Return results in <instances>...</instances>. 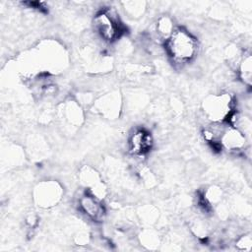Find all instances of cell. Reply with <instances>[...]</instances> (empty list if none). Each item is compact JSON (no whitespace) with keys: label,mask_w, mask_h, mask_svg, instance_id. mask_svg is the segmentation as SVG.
I'll list each match as a JSON object with an SVG mask.
<instances>
[{"label":"cell","mask_w":252,"mask_h":252,"mask_svg":"<svg viewBox=\"0 0 252 252\" xmlns=\"http://www.w3.org/2000/svg\"><path fill=\"white\" fill-rule=\"evenodd\" d=\"M168 55L177 63H186L192 60L197 53L196 38L182 28H175L172 34L165 41Z\"/></svg>","instance_id":"cell-1"},{"label":"cell","mask_w":252,"mask_h":252,"mask_svg":"<svg viewBox=\"0 0 252 252\" xmlns=\"http://www.w3.org/2000/svg\"><path fill=\"white\" fill-rule=\"evenodd\" d=\"M202 108L205 116L213 123L227 122L234 114L233 98L227 93L208 95L202 103Z\"/></svg>","instance_id":"cell-2"},{"label":"cell","mask_w":252,"mask_h":252,"mask_svg":"<svg viewBox=\"0 0 252 252\" xmlns=\"http://www.w3.org/2000/svg\"><path fill=\"white\" fill-rule=\"evenodd\" d=\"M94 31L107 42L118 39L123 33V25L116 12L111 9L99 11L94 18Z\"/></svg>","instance_id":"cell-3"},{"label":"cell","mask_w":252,"mask_h":252,"mask_svg":"<svg viewBox=\"0 0 252 252\" xmlns=\"http://www.w3.org/2000/svg\"><path fill=\"white\" fill-rule=\"evenodd\" d=\"M63 193V188L59 182L44 180L36 184L32 195L36 206L42 209H49L61 201Z\"/></svg>","instance_id":"cell-4"},{"label":"cell","mask_w":252,"mask_h":252,"mask_svg":"<svg viewBox=\"0 0 252 252\" xmlns=\"http://www.w3.org/2000/svg\"><path fill=\"white\" fill-rule=\"evenodd\" d=\"M79 181L94 197L102 200L105 198L107 189L100 174L91 165H84L79 171Z\"/></svg>","instance_id":"cell-5"},{"label":"cell","mask_w":252,"mask_h":252,"mask_svg":"<svg viewBox=\"0 0 252 252\" xmlns=\"http://www.w3.org/2000/svg\"><path fill=\"white\" fill-rule=\"evenodd\" d=\"M57 110L61 124L70 130H75L84 123V110L76 100H67L61 103Z\"/></svg>","instance_id":"cell-6"},{"label":"cell","mask_w":252,"mask_h":252,"mask_svg":"<svg viewBox=\"0 0 252 252\" xmlns=\"http://www.w3.org/2000/svg\"><path fill=\"white\" fill-rule=\"evenodd\" d=\"M94 107L101 116L108 119H115L120 113L121 96L117 92L108 93L95 100Z\"/></svg>","instance_id":"cell-7"},{"label":"cell","mask_w":252,"mask_h":252,"mask_svg":"<svg viewBox=\"0 0 252 252\" xmlns=\"http://www.w3.org/2000/svg\"><path fill=\"white\" fill-rule=\"evenodd\" d=\"M79 206L92 220L99 222L104 220L106 211L102 204V200L94 197L87 192L79 200Z\"/></svg>","instance_id":"cell-8"},{"label":"cell","mask_w":252,"mask_h":252,"mask_svg":"<svg viewBox=\"0 0 252 252\" xmlns=\"http://www.w3.org/2000/svg\"><path fill=\"white\" fill-rule=\"evenodd\" d=\"M246 136L236 127H227L222 132L220 139V148L229 152H238L244 149Z\"/></svg>","instance_id":"cell-9"},{"label":"cell","mask_w":252,"mask_h":252,"mask_svg":"<svg viewBox=\"0 0 252 252\" xmlns=\"http://www.w3.org/2000/svg\"><path fill=\"white\" fill-rule=\"evenodd\" d=\"M153 143L152 135L144 129H139L129 138V150L135 156H143L151 151Z\"/></svg>","instance_id":"cell-10"},{"label":"cell","mask_w":252,"mask_h":252,"mask_svg":"<svg viewBox=\"0 0 252 252\" xmlns=\"http://www.w3.org/2000/svg\"><path fill=\"white\" fill-rule=\"evenodd\" d=\"M140 243L147 249H157L160 244V236L154 228H145L139 235Z\"/></svg>","instance_id":"cell-11"},{"label":"cell","mask_w":252,"mask_h":252,"mask_svg":"<svg viewBox=\"0 0 252 252\" xmlns=\"http://www.w3.org/2000/svg\"><path fill=\"white\" fill-rule=\"evenodd\" d=\"M238 75L244 85L250 87L252 84V57L250 54L245 55L239 62Z\"/></svg>","instance_id":"cell-12"},{"label":"cell","mask_w":252,"mask_h":252,"mask_svg":"<svg viewBox=\"0 0 252 252\" xmlns=\"http://www.w3.org/2000/svg\"><path fill=\"white\" fill-rule=\"evenodd\" d=\"M175 30L172 20L168 16H161L157 21L156 25V32L158 37L163 40H167L169 36L172 34L173 31Z\"/></svg>","instance_id":"cell-13"},{"label":"cell","mask_w":252,"mask_h":252,"mask_svg":"<svg viewBox=\"0 0 252 252\" xmlns=\"http://www.w3.org/2000/svg\"><path fill=\"white\" fill-rule=\"evenodd\" d=\"M137 215L144 224L151 225L158 219V210L153 205H145L140 207Z\"/></svg>","instance_id":"cell-14"},{"label":"cell","mask_w":252,"mask_h":252,"mask_svg":"<svg viewBox=\"0 0 252 252\" xmlns=\"http://www.w3.org/2000/svg\"><path fill=\"white\" fill-rule=\"evenodd\" d=\"M122 5L125 13L133 19L143 16L147 9V3L145 1H124Z\"/></svg>","instance_id":"cell-15"},{"label":"cell","mask_w":252,"mask_h":252,"mask_svg":"<svg viewBox=\"0 0 252 252\" xmlns=\"http://www.w3.org/2000/svg\"><path fill=\"white\" fill-rule=\"evenodd\" d=\"M236 246H237L239 249H241V250L250 251L251 246H252L251 234H245V235L241 236V237L236 241Z\"/></svg>","instance_id":"cell-16"}]
</instances>
